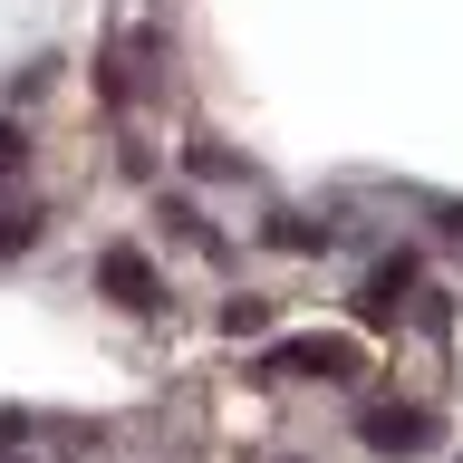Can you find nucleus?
I'll list each match as a JSON object with an SVG mask.
<instances>
[{
  "mask_svg": "<svg viewBox=\"0 0 463 463\" xmlns=\"http://www.w3.org/2000/svg\"><path fill=\"white\" fill-rule=\"evenodd\" d=\"M347 367H357L347 338H280V347H260V376H347Z\"/></svg>",
  "mask_w": 463,
  "mask_h": 463,
  "instance_id": "nucleus-1",
  "label": "nucleus"
},
{
  "mask_svg": "<svg viewBox=\"0 0 463 463\" xmlns=\"http://www.w3.org/2000/svg\"><path fill=\"white\" fill-rule=\"evenodd\" d=\"M425 434H434L425 405H367V415H357V444H376V454H405V444H425Z\"/></svg>",
  "mask_w": 463,
  "mask_h": 463,
  "instance_id": "nucleus-2",
  "label": "nucleus"
},
{
  "mask_svg": "<svg viewBox=\"0 0 463 463\" xmlns=\"http://www.w3.org/2000/svg\"><path fill=\"white\" fill-rule=\"evenodd\" d=\"M97 280H107V299H126V309H155V260H145L136 241H116V251L97 260Z\"/></svg>",
  "mask_w": 463,
  "mask_h": 463,
  "instance_id": "nucleus-3",
  "label": "nucleus"
},
{
  "mask_svg": "<svg viewBox=\"0 0 463 463\" xmlns=\"http://www.w3.org/2000/svg\"><path fill=\"white\" fill-rule=\"evenodd\" d=\"M405 289H415V260H386V270H376L367 289H357V318H367V328H386V318H396V299Z\"/></svg>",
  "mask_w": 463,
  "mask_h": 463,
  "instance_id": "nucleus-4",
  "label": "nucleus"
},
{
  "mask_svg": "<svg viewBox=\"0 0 463 463\" xmlns=\"http://www.w3.org/2000/svg\"><path fill=\"white\" fill-rule=\"evenodd\" d=\"M270 241H280V251H318L328 232H318V222H299V213H270Z\"/></svg>",
  "mask_w": 463,
  "mask_h": 463,
  "instance_id": "nucleus-5",
  "label": "nucleus"
},
{
  "mask_svg": "<svg viewBox=\"0 0 463 463\" xmlns=\"http://www.w3.org/2000/svg\"><path fill=\"white\" fill-rule=\"evenodd\" d=\"M10 165H20V136H10V126H0V174H10Z\"/></svg>",
  "mask_w": 463,
  "mask_h": 463,
  "instance_id": "nucleus-6",
  "label": "nucleus"
}]
</instances>
